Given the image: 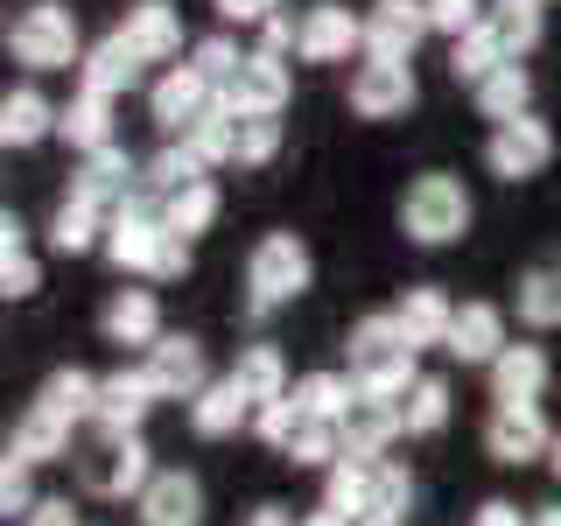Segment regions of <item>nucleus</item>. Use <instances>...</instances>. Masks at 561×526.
<instances>
[{"instance_id":"1","label":"nucleus","mask_w":561,"mask_h":526,"mask_svg":"<svg viewBox=\"0 0 561 526\" xmlns=\"http://www.w3.org/2000/svg\"><path fill=\"white\" fill-rule=\"evenodd\" d=\"M351 386H358L365 400H408L414 386H421V373H414V344H408V330L393 323V309L386 316H358L351 323Z\"/></svg>"},{"instance_id":"2","label":"nucleus","mask_w":561,"mask_h":526,"mask_svg":"<svg viewBox=\"0 0 561 526\" xmlns=\"http://www.w3.org/2000/svg\"><path fill=\"white\" fill-rule=\"evenodd\" d=\"M309 281H316V260H309L302 232H267L245 253V309L274 316V309H288L295 295H309Z\"/></svg>"},{"instance_id":"3","label":"nucleus","mask_w":561,"mask_h":526,"mask_svg":"<svg viewBox=\"0 0 561 526\" xmlns=\"http://www.w3.org/2000/svg\"><path fill=\"white\" fill-rule=\"evenodd\" d=\"M400 232L414 245H456L470 232V190L456 183V175L428 169L408 183V197H400Z\"/></svg>"},{"instance_id":"4","label":"nucleus","mask_w":561,"mask_h":526,"mask_svg":"<svg viewBox=\"0 0 561 526\" xmlns=\"http://www.w3.org/2000/svg\"><path fill=\"white\" fill-rule=\"evenodd\" d=\"M8 49H14V64H28V70H70V64H84L78 14H70L64 0H28V8L14 14V28H8Z\"/></svg>"},{"instance_id":"5","label":"nucleus","mask_w":561,"mask_h":526,"mask_svg":"<svg viewBox=\"0 0 561 526\" xmlns=\"http://www.w3.org/2000/svg\"><path fill=\"white\" fill-rule=\"evenodd\" d=\"M78 484L92 499H140L154 484V464H148V443L140 435H92L78 449Z\"/></svg>"},{"instance_id":"6","label":"nucleus","mask_w":561,"mask_h":526,"mask_svg":"<svg viewBox=\"0 0 561 526\" xmlns=\"http://www.w3.org/2000/svg\"><path fill=\"white\" fill-rule=\"evenodd\" d=\"M295 78H288V57H267V49H245V64L232 70V84H225V105H232L239 119H280V105H288Z\"/></svg>"},{"instance_id":"7","label":"nucleus","mask_w":561,"mask_h":526,"mask_svg":"<svg viewBox=\"0 0 561 526\" xmlns=\"http://www.w3.org/2000/svg\"><path fill=\"white\" fill-rule=\"evenodd\" d=\"M554 162V127L548 119H513V127H491L484 140V169L499 175V183H526V175H540Z\"/></svg>"},{"instance_id":"8","label":"nucleus","mask_w":561,"mask_h":526,"mask_svg":"<svg viewBox=\"0 0 561 526\" xmlns=\"http://www.w3.org/2000/svg\"><path fill=\"white\" fill-rule=\"evenodd\" d=\"M421 35H435L428 28V0H373V8H365V57L414 64Z\"/></svg>"},{"instance_id":"9","label":"nucleus","mask_w":561,"mask_h":526,"mask_svg":"<svg viewBox=\"0 0 561 526\" xmlns=\"http://www.w3.org/2000/svg\"><path fill=\"white\" fill-rule=\"evenodd\" d=\"M554 435L548 428V414L540 408H491L484 414V449H491V464H540V456H554Z\"/></svg>"},{"instance_id":"10","label":"nucleus","mask_w":561,"mask_h":526,"mask_svg":"<svg viewBox=\"0 0 561 526\" xmlns=\"http://www.w3.org/2000/svg\"><path fill=\"white\" fill-rule=\"evenodd\" d=\"M365 49V14H351L344 0H316L302 8V64H351Z\"/></svg>"},{"instance_id":"11","label":"nucleus","mask_w":561,"mask_h":526,"mask_svg":"<svg viewBox=\"0 0 561 526\" xmlns=\"http://www.w3.org/2000/svg\"><path fill=\"white\" fill-rule=\"evenodd\" d=\"M414 99H421L414 64H379V57H365L358 70H351V113H358V119H400Z\"/></svg>"},{"instance_id":"12","label":"nucleus","mask_w":561,"mask_h":526,"mask_svg":"<svg viewBox=\"0 0 561 526\" xmlns=\"http://www.w3.org/2000/svg\"><path fill=\"white\" fill-rule=\"evenodd\" d=\"M210 105H218V84L197 78L190 64L162 70V78H154V92H148V113H154V127H162V134H190Z\"/></svg>"},{"instance_id":"13","label":"nucleus","mask_w":561,"mask_h":526,"mask_svg":"<svg viewBox=\"0 0 561 526\" xmlns=\"http://www.w3.org/2000/svg\"><path fill=\"white\" fill-rule=\"evenodd\" d=\"M134 190H140V169H134V155L119 148V140H113V148H99V155H84L78 175H70V197L92 204V210H105V218H113V210L127 204Z\"/></svg>"},{"instance_id":"14","label":"nucleus","mask_w":561,"mask_h":526,"mask_svg":"<svg viewBox=\"0 0 561 526\" xmlns=\"http://www.w3.org/2000/svg\"><path fill=\"white\" fill-rule=\"evenodd\" d=\"M154 379H148V365H119V373H105L99 379V435H140V421H148L154 408Z\"/></svg>"},{"instance_id":"15","label":"nucleus","mask_w":561,"mask_h":526,"mask_svg":"<svg viewBox=\"0 0 561 526\" xmlns=\"http://www.w3.org/2000/svg\"><path fill=\"white\" fill-rule=\"evenodd\" d=\"M148 379H154V393H162V400H197L204 386H210L204 344L190 338V330H169V338L148 351Z\"/></svg>"},{"instance_id":"16","label":"nucleus","mask_w":561,"mask_h":526,"mask_svg":"<svg viewBox=\"0 0 561 526\" xmlns=\"http://www.w3.org/2000/svg\"><path fill=\"white\" fill-rule=\"evenodd\" d=\"M113 35L134 49L140 64H169L175 49H183V14H175L169 0H134V8L119 14V28H113Z\"/></svg>"},{"instance_id":"17","label":"nucleus","mask_w":561,"mask_h":526,"mask_svg":"<svg viewBox=\"0 0 561 526\" xmlns=\"http://www.w3.org/2000/svg\"><path fill=\"white\" fill-rule=\"evenodd\" d=\"M548 351L540 344H505L499 365H491V408H540L548 393Z\"/></svg>"},{"instance_id":"18","label":"nucleus","mask_w":561,"mask_h":526,"mask_svg":"<svg viewBox=\"0 0 561 526\" xmlns=\"http://www.w3.org/2000/svg\"><path fill=\"white\" fill-rule=\"evenodd\" d=\"M99 330H105V344H162L169 330H162V302H154V288H113L105 295V309H99Z\"/></svg>"},{"instance_id":"19","label":"nucleus","mask_w":561,"mask_h":526,"mask_svg":"<svg viewBox=\"0 0 561 526\" xmlns=\"http://www.w3.org/2000/svg\"><path fill=\"white\" fill-rule=\"evenodd\" d=\"M140 526H204V484L190 470H154V484L134 499Z\"/></svg>"},{"instance_id":"20","label":"nucleus","mask_w":561,"mask_h":526,"mask_svg":"<svg viewBox=\"0 0 561 526\" xmlns=\"http://www.w3.org/2000/svg\"><path fill=\"white\" fill-rule=\"evenodd\" d=\"M505 344H513V338H505V309H499V302H463V309H456V323H449V344H443V351L491 373Z\"/></svg>"},{"instance_id":"21","label":"nucleus","mask_w":561,"mask_h":526,"mask_svg":"<svg viewBox=\"0 0 561 526\" xmlns=\"http://www.w3.org/2000/svg\"><path fill=\"white\" fill-rule=\"evenodd\" d=\"M408 435V421H400L393 400H351V414H344V449L358 456V464H386V449Z\"/></svg>"},{"instance_id":"22","label":"nucleus","mask_w":561,"mask_h":526,"mask_svg":"<svg viewBox=\"0 0 561 526\" xmlns=\"http://www.w3.org/2000/svg\"><path fill=\"white\" fill-rule=\"evenodd\" d=\"M190 428L204 435V443H225V435H239V428H253V400H245V386L225 373V379H210L197 400H190Z\"/></svg>"},{"instance_id":"23","label":"nucleus","mask_w":561,"mask_h":526,"mask_svg":"<svg viewBox=\"0 0 561 526\" xmlns=\"http://www.w3.org/2000/svg\"><path fill=\"white\" fill-rule=\"evenodd\" d=\"M393 323L408 330V344H414V351H428V344H449L456 302H449L443 288H435V281H414V288H408V295L393 302Z\"/></svg>"},{"instance_id":"24","label":"nucleus","mask_w":561,"mask_h":526,"mask_svg":"<svg viewBox=\"0 0 561 526\" xmlns=\"http://www.w3.org/2000/svg\"><path fill=\"white\" fill-rule=\"evenodd\" d=\"M28 408H43V414H57L64 428H78V421H92V414H99V379L84 373V365H57V373L35 386Z\"/></svg>"},{"instance_id":"25","label":"nucleus","mask_w":561,"mask_h":526,"mask_svg":"<svg viewBox=\"0 0 561 526\" xmlns=\"http://www.w3.org/2000/svg\"><path fill=\"white\" fill-rule=\"evenodd\" d=\"M134 78H140V57L119 43V35H99V43L84 49V64H78V92H99V99L134 92Z\"/></svg>"},{"instance_id":"26","label":"nucleus","mask_w":561,"mask_h":526,"mask_svg":"<svg viewBox=\"0 0 561 526\" xmlns=\"http://www.w3.org/2000/svg\"><path fill=\"white\" fill-rule=\"evenodd\" d=\"M57 113L64 105H49L35 84H22V92L0 99V140H8V148H35V140L57 134Z\"/></svg>"},{"instance_id":"27","label":"nucleus","mask_w":561,"mask_h":526,"mask_svg":"<svg viewBox=\"0 0 561 526\" xmlns=\"http://www.w3.org/2000/svg\"><path fill=\"white\" fill-rule=\"evenodd\" d=\"M513 309H519V323H534V330H561V260H534V267L513 281Z\"/></svg>"},{"instance_id":"28","label":"nucleus","mask_w":561,"mask_h":526,"mask_svg":"<svg viewBox=\"0 0 561 526\" xmlns=\"http://www.w3.org/2000/svg\"><path fill=\"white\" fill-rule=\"evenodd\" d=\"M470 99H478V119H491V127H513V119L534 113V78H526V64H505V70H491Z\"/></svg>"},{"instance_id":"29","label":"nucleus","mask_w":561,"mask_h":526,"mask_svg":"<svg viewBox=\"0 0 561 526\" xmlns=\"http://www.w3.org/2000/svg\"><path fill=\"white\" fill-rule=\"evenodd\" d=\"M57 140L64 148H78V155H99V148H113V99H99V92H78L57 113Z\"/></svg>"},{"instance_id":"30","label":"nucleus","mask_w":561,"mask_h":526,"mask_svg":"<svg viewBox=\"0 0 561 526\" xmlns=\"http://www.w3.org/2000/svg\"><path fill=\"white\" fill-rule=\"evenodd\" d=\"M232 379L245 386V400H253V408H274V400H288V393H295L288 358H280L274 344H245V351H239V365H232Z\"/></svg>"},{"instance_id":"31","label":"nucleus","mask_w":561,"mask_h":526,"mask_svg":"<svg viewBox=\"0 0 561 526\" xmlns=\"http://www.w3.org/2000/svg\"><path fill=\"white\" fill-rule=\"evenodd\" d=\"M43 288V267H35V253H28V232H22V218H0V295L8 302H22V295Z\"/></svg>"},{"instance_id":"32","label":"nucleus","mask_w":561,"mask_h":526,"mask_svg":"<svg viewBox=\"0 0 561 526\" xmlns=\"http://www.w3.org/2000/svg\"><path fill=\"white\" fill-rule=\"evenodd\" d=\"M323 513H337V519H351V526L373 513V464L344 456V464L323 478Z\"/></svg>"},{"instance_id":"33","label":"nucleus","mask_w":561,"mask_h":526,"mask_svg":"<svg viewBox=\"0 0 561 526\" xmlns=\"http://www.w3.org/2000/svg\"><path fill=\"white\" fill-rule=\"evenodd\" d=\"M183 148L197 155L204 169H218V162H239V113H232V105L218 99V105H210V113L197 119V127L183 134Z\"/></svg>"},{"instance_id":"34","label":"nucleus","mask_w":561,"mask_h":526,"mask_svg":"<svg viewBox=\"0 0 561 526\" xmlns=\"http://www.w3.org/2000/svg\"><path fill=\"white\" fill-rule=\"evenodd\" d=\"M351 400H358L351 373H302V379H295V408H302L309 421H344Z\"/></svg>"},{"instance_id":"35","label":"nucleus","mask_w":561,"mask_h":526,"mask_svg":"<svg viewBox=\"0 0 561 526\" xmlns=\"http://www.w3.org/2000/svg\"><path fill=\"white\" fill-rule=\"evenodd\" d=\"M14 456H28V464H57V456H78L70 449V428L57 414H43V408H28L22 421H14V443H8Z\"/></svg>"},{"instance_id":"36","label":"nucleus","mask_w":561,"mask_h":526,"mask_svg":"<svg viewBox=\"0 0 561 526\" xmlns=\"http://www.w3.org/2000/svg\"><path fill=\"white\" fill-rule=\"evenodd\" d=\"M105 210H92V204H78V197H64L57 204V218H49V245L57 253H92V245H105Z\"/></svg>"},{"instance_id":"37","label":"nucleus","mask_w":561,"mask_h":526,"mask_svg":"<svg viewBox=\"0 0 561 526\" xmlns=\"http://www.w3.org/2000/svg\"><path fill=\"white\" fill-rule=\"evenodd\" d=\"M484 28L491 35H499V49H505V57H526V49H534L540 43V8H534V0H491V14H484Z\"/></svg>"},{"instance_id":"38","label":"nucleus","mask_w":561,"mask_h":526,"mask_svg":"<svg viewBox=\"0 0 561 526\" xmlns=\"http://www.w3.org/2000/svg\"><path fill=\"white\" fill-rule=\"evenodd\" d=\"M505 64H513V57L499 49V35H491V28H470L463 43H449V78H456V84H470V92H478L491 70H505Z\"/></svg>"},{"instance_id":"39","label":"nucleus","mask_w":561,"mask_h":526,"mask_svg":"<svg viewBox=\"0 0 561 526\" xmlns=\"http://www.w3.org/2000/svg\"><path fill=\"white\" fill-rule=\"evenodd\" d=\"M169 204V232H183V239H197V232H210L218 225V210H225V197H218V183H190V190H175V197H162Z\"/></svg>"},{"instance_id":"40","label":"nucleus","mask_w":561,"mask_h":526,"mask_svg":"<svg viewBox=\"0 0 561 526\" xmlns=\"http://www.w3.org/2000/svg\"><path fill=\"white\" fill-rule=\"evenodd\" d=\"M344 421H302V435H295V449H288V464H302V470H337L344 464Z\"/></svg>"},{"instance_id":"41","label":"nucleus","mask_w":561,"mask_h":526,"mask_svg":"<svg viewBox=\"0 0 561 526\" xmlns=\"http://www.w3.org/2000/svg\"><path fill=\"white\" fill-rule=\"evenodd\" d=\"M449 379H421L408 400H400V421H408V435H443L449 428Z\"/></svg>"},{"instance_id":"42","label":"nucleus","mask_w":561,"mask_h":526,"mask_svg":"<svg viewBox=\"0 0 561 526\" xmlns=\"http://www.w3.org/2000/svg\"><path fill=\"white\" fill-rule=\"evenodd\" d=\"M140 183L154 190V197H175V190H190V183H204V162L190 148H162L154 162H140Z\"/></svg>"},{"instance_id":"43","label":"nucleus","mask_w":561,"mask_h":526,"mask_svg":"<svg viewBox=\"0 0 561 526\" xmlns=\"http://www.w3.org/2000/svg\"><path fill=\"white\" fill-rule=\"evenodd\" d=\"M408 505H414V478L386 456V464H373V513L365 519H408Z\"/></svg>"},{"instance_id":"44","label":"nucleus","mask_w":561,"mask_h":526,"mask_svg":"<svg viewBox=\"0 0 561 526\" xmlns=\"http://www.w3.org/2000/svg\"><path fill=\"white\" fill-rule=\"evenodd\" d=\"M28 456H0V513H8V519H28L35 513V505H43V499H35V478H28Z\"/></svg>"},{"instance_id":"45","label":"nucleus","mask_w":561,"mask_h":526,"mask_svg":"<svg viewBox=\"0 0 561 526\" xmlns=\"http://www.w3.org/2000/svg\"><path fill=\"white\" fill-rule=\"evenodd\" d=\"M302 408H295V393L288 400H274V408H253V435H260V443H267V449H280V456H288L295 449V435H302Z\"/></svg>"},{"instance_id":"46","label":"nucleus","mask_w":561,"mask_h":526,"mask_svg":"<svg viewBox=\"0 0 561 526\" xmlns=\"http://www.w3.org/2000/svg\"><path fill=\"white\" fill-rule=\"evenodd\" d=\"M245 64V49L232 43V35H204L197 49H190V70H197V78H210L225 92V84H232V70Z\"/></svg>"},{"instance_id":"47","label":"nucleus","mask_w":561,"mask_h":526,"mask_svg":"<svg viewBox=\"0 0 561 526\" xmlns=\"http://www.w3.org/2000/svg\"><path fill=\"white\" fill-rule=\"evenodd\" d=\"M484 0H428V28L435 35H449V43H463L470 28H484Z\"/></svg>"},{"instance_id":"48","label":"nucleus","mask_w":561,"mask_h":526,"mask_svg":"<svg viewBox=\"0 0 561 526\" xmlns=\"http://www.w3.org/2000/svg\"><path fill=\"white\" fill-rule=\"evenodd\" d=\"M274 155H280V119H239V162L267 169Z\"/></svg>"},{"instance_id":"49","label":"nucleus","mask_w":561,"mask_h":526,"mask_svg":"<svg viewBox=\"0 0 561 526\" xmlns=\"http://www.w3.org/2000/svg\"><path fill=\"white\" fill-rule=\"evenodd\" d=\"M210 14H218V22H239V28H267L280 14V0H210Z\"/></svg>"},{"instance_id":"50","label":"nucleus","mask_w":561,"mask_h":526,"mask_svg":"<svg viewBox=\"0 0 561 526\" xmlns=\"http://www.w3.org/2000/svg\"><path fill=\"white\" fill-rule=\"evenodd\" d=\"M183 274H190V239L169 232L162 253H154V267H148V281H183Z\"/></svg>"},{"instance_id":"51","label":"nucleus","mask_w":561,"mask_h":526,"mask_svg":"<svg viewBox=\"0 0 561 526\" xmlns=\"http://www.w3.org/2000/svg\"><path fill=\"white\" fill-rule=\"evenodd\" d=\"M470 526H534V513H519L513 499H484L478 513H470Z\"/></svg>"},{"instance_id":"52","label":"nucleus","mask_w":561,"mask_h":526,"mask_svg":"<svg viewBox=\"0 0 561 526\" xmlns=\"http://www.w3.org/2000/svg\"><path fill=\"white\" fill-rule=\"evenodd\" d=\"M22 526H78V513H70V499H43Z\"/></svg>"},{"instance_id":"53","label":"nucleus","mask_w":561,"mask_h":526,"mask_svg":"<svg viewBox=\"0 0 561 526\" xmlns=\"http://www.w3.org/2000/svg\"><path fill=\"white\" fill-rule=\"evenodd\" d=\"M245 526H295V519H288V513H280V505H260V513H253V519H245Z\"/></svg>"},{"instance_id":"54","label":"nucleus","mask_w":561,"mask_h":526,"mask_svg":"<svg viewBox=\"0 0 561 526\" xmlns=\"http://www.w3.org/2000/svg\"><path fill=\"white\" fill-rule=\"evenodd\" d=\"M534 526H561V505H534Z\"/></svg>"},{"instance_id":"55","label":"nucleus","mask_w":561,"mask_h":526,"mask_svg":"<svg viewBox=\"0 0 561 526\" xmlns=\"http://www.w3.org/2000/svg\"><path fill=\"white\" fill-rule=\"evenodd\" d=\"M302 526H351V519H337V513H309Z\"/></svg>"},{"instance_id":"56","label":"nucleus","mask_w":561,"mask_h":526,"mask_svg":"<svg viewBox=\"0 0 561 526\" xmlns=\"http://www.w3.org/2000/svg\"><path fill=\"white\" fill-rule=\"evenodd\" d=\"M548 464H554V478H561V435H554V456H548Z\"/></svg>"},{"instance_id":"57","label":"nucleus","mask_w":561,"mask_h":526,"mask_svg":"<svg viewBox=\"0 0 561 526\" xmlns=\"http://www.w3.org/2000/svg\"><path fill=\"white\" fill-rule=\"evenodd\" d=\"M358 526H408V519H358Z\"/></svg>"},{"instance_id":"58","label":"nucleus","mask_w":561,"mask_h":526,"mask_svg":"<svg viewBox=\"0 0 561 526\" xmlns=\"http://www.w3.org/2000/svg\"><path fill=\"white\" fill-rule=\"evenodd\" d=\"M534 8H548V0H534Z\"/></svg>"}]
</instances>
